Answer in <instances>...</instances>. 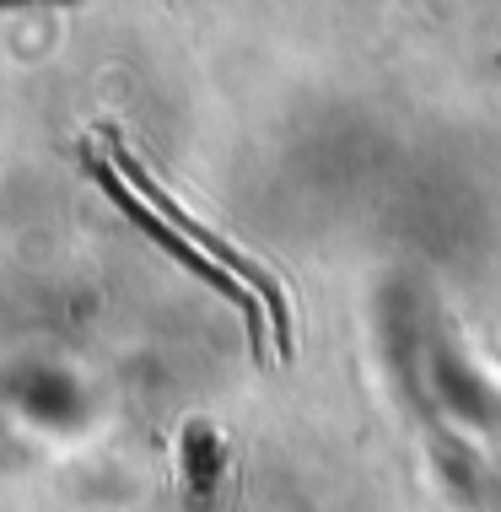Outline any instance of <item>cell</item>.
<instances>
[{
  "label": "cell",
  "instance_id": "obj_1",
  "mask_svg": "<svg viewBox=\"0 0 501 512\" xmlns=\"http://www.w3.org/2000/svg\"><path fill=\"white\" fill-rule=\"evenodd\" d=\"M119 178H130V195H135V200H151V216H157L178 243H184V248H189V243H200V259H205V265H216L221 275H232V281H238L243 292L259 302L264 318H270V329H275V340H281V351H291V313H286V292H281V281H275V275L264 270V265H254L248 254H238L232 243H221L216 232H205L200 221H189V216L178 211V205L167 200L162 189L141 173V162H135L130 151H119Z\"/></svg>",
  "mask_w": 501,
  "mask_h": 512
}]
</instances>
